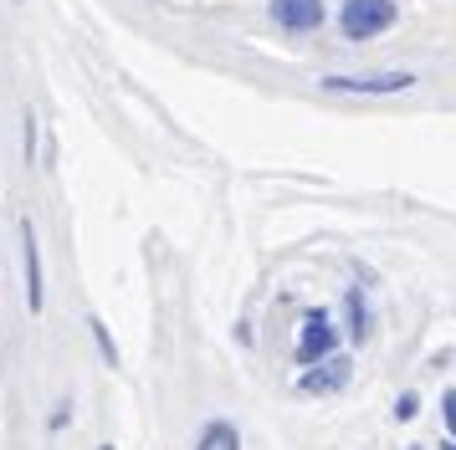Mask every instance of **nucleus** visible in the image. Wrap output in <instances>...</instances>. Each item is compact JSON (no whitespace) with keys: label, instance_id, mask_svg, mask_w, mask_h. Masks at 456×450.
Returning <instances> with one entry per match:
<instances>
[{"label":"nucleus","instance_id":"f8f14e48","mask_svg":"<svg viewBox=\"0 0 456 450\" xmlns=\"http://www.w3.org/2000/svg\"><path fill=\"white\" fill-rule=\"evenodd\" d=\"M441 450H456V440H452V446H441Z\"/></svg>","mask_w":456,"mask_h":450},{"label":"nucleus","instance_id":"20e7f679","mask_svg":"<svg viewBox=\"0 0 456 450\" xmlns=\"http://www.w3.org/2000/svg\"><path fill=\"white\" fill-rule=\"evenodd\" d=\"M344 384H349V358H338V353H329V358L313 368V374H303V379H297V389H303V394H333V389H344Z\"/></svg>","mask_w":456,"mask_h":450},{"label":"nucleus","instance_id":"7ed1b4c3","mask_svg":"<svg viewBox=\"0 0 456 450\" xmlns=\"http://www.w3.org/2000/svg\"><path fill=\"white\" fill-rule=\"evenodd\" d=\"M411 72H364V77H323L329 92H405Z\"/></svg>","mask_w":456,"mask_h":450},{"label":"nucleus","instance_id":"1a4fd4ad","mask_svg":"<svg viewBox=\"0 0 456 450\" xmlns=\"http://www.w3.org/2000/svg\"><path fill=\"white\" fill-rule=\"evenodd\" d=\"M87 327H93V338H98V348H103V358H108V364H118V348L108 343V333H103V323H98V317H93V323H87Z\"/></svg>","mask_w":456,"mask_h":450},{"label":"nucleus","instance_id":"9d476101","mask_svg":"<svg viewBox=\"0 0 456 450\" xmlns=\"http://www.w3.org/2000/svg\"><path fill=\"white\" fill-rule=\"evenodd\" d=\"M441 409H446V425L456 430V389H446V394H441Z\"/></svg>","mask_w":456,"mask_h":450},{"label":"nucleus","instance_id":"6e6552de","mask_svg":"<svg viewBox=\"0 0 456 450\" xmlns=\"http://www.w3.org/2000/svg\"><path fill=\"white\" fill-rule=\"evenodd\" d=\"M349 323H354V338H370L374 312H370V297H364V286H354V292H349Z\"/></svg>","mask_w":456,"mask_h":450},{"label":"nucleus","instance_id":"f257e3e1","mask_svg":"<svg viewBox=\"0 0 456 450\" xmlns=\"http://www.w3.org/2000/svg\"><path fill=\"white\" fill-rule=\"evenodd\" d=\"M390 20H395V0H349L344 5V36L364 41L374 31H385Z\"/></svg>","mask_w":456,"mask_h":450},{"label":"nucleus","instance_id":"9b49d317","mask_svg":"<svg viewBox=\"0 0 456 450\" xmlns=\"http://www.w3.org/2000/svg\"><path fill=\"white\" fill-rule=\"evenodd\" d=\"M395 414H400V420H411V414H415V394H400V405H395Z\"/></svg>","mask_w":456,"mask_h":450},{"label":"nucleus","instance_id":"423d86ee","mask_svg":"<svg viewBox=\"0 0 456 450\" xmlns=\"http://www.w3.org/2000/svg\"><path fill=\"white\" fill-rule=\"evenodd\" d=\"M21 245H26V302H31V312H42V245H37L31 221L21 225Z\"/></svg>","mask_w":456,"mask_h":450},{"label":"nucleus","instance_id":"39448f33","mask_svg":"<svg viewBox=\"0 0 456 450\" xmlns=\"http://www.w3.org/2000/svg\"><path fill=\"white\" fill-rule=\"evenodd\" d=\"M272 16L288 31H313L323 20V0H272Z\"/></svg>","mask_w":456,"mask_h":450},{"label":"nucleus","instance_id":"f03ea898","mask_svg":"<svg viewBox=\"0 0 456 450\" xmlns=\"http://www.w3.org/2000/svg\"><path fill=\"white\" fill-rule=\"evenodd\" d=\"M333 353V317L323 307L303 312V333H297V364H318Z\"/></svg>","mask_w":456,"mask_h":450},{"label":"nucleus","instance_id":"0eeeda50","mask_svg":"<svg viewBox=\"0 0 456 450\" xmlns=\"http://www.w3.org/2000/svg\"><path fill=\"white\" fill-rule=\"evenodd\" d=\"M195 450H241L236 425H226V420H210V425L200 430V446H195Z\"/></svg>","mask_w":456,"mask_h":450}]
</instances>
